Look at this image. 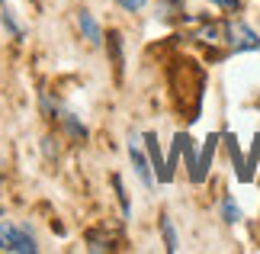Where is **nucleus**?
<instances>
[{"instance_id": "nucleus-1", "label": "nucleus", "mask_w": 260, "mask_h": 254, "mask_svg": "<svg viewBox=\"0 0 260 254\" xmlns=\"http://www.w3.org/2000/svg\"><path fill=\"white\" fill-rule=\"evenodd\" d=\"M0 251H10V254H36V235L29 225H13V222H4L0 225Z\"/></svg>"}, {"instance_id": "nucleus-2", "label": "nucleus", "mask_w": 260, "mask_h": 254, "mask_svg": "<svg viewBox=\"0 0 260 254\" xmlns=\"http://www.w3.org/2000/svg\"><path fill=\"white\" fill-rule=\"evenodd\" d=\"M225 29H228V48H232V52H251V48H260L257 33L247 23H241V19L225 23Z\"/></svg>"}, {"instance_id": "nucleus-3", "label": "nucleus", "mask_w": 260, "mask_h": 254, "mask_svg": "<svg viewBox=\"0 0 260 254\" xmlns=\"http://www.w3.org/2000/svg\"><path fill=\"white\" fill-rule=\"evenodd\" d=\"M128 158H132V167H135V174H138V180L148 187V190H154V184H157V177H154V167H151V161H148V155L142 151V145H138V138H132L128 142Z\"/></svg>"}, {"instance_id": "nucleus-4", "label": "nucleus", "mask_w": 260, "mask_h": 254, "mask_svg": "<svg viewBox=\"0 0 260 254\" xmlns=\"http://www.w3.org/2000/svg\"><path fill=\"white\" fill-rule=\"evenodd\" d=\"M193 39L203 42V45H222V48H228V29H225V23H203V26H196Z\"/></svg>"}, {"instance_id": "nucleus-5", "label": "nucleus", "mask_w": 260, "mask_h": 254, "mask_svg": "<svg viewBox=\"0 0 260 254\" xmlns=\"http://www.w3.org/2000/svg\"><path fill=\"white\" fill-rule=\"evenodd\" d=\"M77 29H81V36L87 39L90 45H100V42H103V33H100V26H96V19H93L90 10H81V13H77Z\"/></svg>"}, {"instance_id": "nucleus-6", "label": "nucleus", "mask_w": 260, "mask_h": 254, "mask_svg": "<svg viewBox=\"0 0 260 254\" xmlns=\"http://www.w3.org/2000/svg\"><path fill=\"white\" fill-rule=\"evenodd\" d=\"M58 123L64 126V132H68L74 142H87V126H81V119H77L74 113H68V109H58Z\"/></svg>"}, {"instance_id": "nucleus-7", "label": "nucleus", "mask_w": 260, "mask_h": 254, "mask_svg": "<svg viewBox=\"0 0 260 254\" xmlns=\"http://www.w3.org/2000/svg\"><path fill=\"white\" fill-rule=\"evenodd\" d=\"M225 145H228V155H232V164H235V174H238V180L251 184V174H247V161L241 158V148H238L235 135H225Z\"/></svg>"}, {"instance_id": "nucleus-8", "label": "nucleus", "mask_w": 260, "mask_h": 254, "mask_svg": "<svg viewBox=\"0 0 260 254\" xmlns=\"http://www.w3.org/2000/svg\"><path fill=\"white\" fill-rule=\"evenodd\" d=\"M183 164H186V174H189V180L193 184H199V155H196V145H193V138L189 135H183Z\"/></svg>"}, {"instance_id": "nucleus-9", "label": "nucleus", "mask_w": 260, "mask_h": 254, "mask_svg": "<svg viewBox=\"0 0 260 254\" xmlns=\"http://www.w3.org/2000/svg\"><path fill=\"white\" fill-rule=\"evenodd\" d=\"M183 135H186V132H177V135H174V145H171V151H167V161H164V184H171V180H174V167H177L180 155H183Z\"/></svg>"}, {"instance_id": "nucleus-10", "label": "nucleus", "mask_w": 260, "mask_h": 254, "mask_svg": "<svg viewBox=\"0 0 260 254\" xmlns=\"http://www.w3.org/2000/svg\"><path fill=\"white\" fill-rule=\"evenodd\" d=\"M145 145H148V155H151L154 177L164 184V158H161V145H157V135H154V132H148V135H145Z\"/></svg>"}, {"instance_id": "nucleus-11", "label": "nucleus", "mask_w": 260, "mask_h": 254, "mask_svg": "<svg viewBox=\"0 0 260 254\" xmlns=\"http://www.w3.org/2000/svg\"><path fill=\"white\" fill-rule=\"evenodd\" d=\"M215 145H218V135H209L203 151H199V184L209 177V164H212V155H215Z\"/></svg>"}, {"instance_id": "nucleus-12", "label": "nucleus", "mask_w": 260, "mask_h": 254, "mask_svg": "<svg viewBox=\"0 0 260 254\" xmlns=\"http://www.w3.org/2000/svg\"><path fill=\"white\" fill-rule=\"evenodd\" d=\"M87 251H116V235H100V232H87Z\"/></svg>"}, {"instance_id": "nucleus-13", "label": "nucleus", "mask_w": 260, "mask_h": 254, "mask_svg": "<svg viewBox=\"0 0 260 254\" xmlns=\"http://www.w3.org/2000/svg\"><path fill=\"white\" fill-rule=\"evenodd\" d=\"M161 235H164V248H167V251H177V248H180V245H177V232H174L171 216H161Z\"/></svg>"}, {"instance_id": "nucleus-14", "label": "nucleus", "mask_w": 260, "mask_h": 254, "mask_svg": "<svg viewBox=\"0 0 260 254\" xmlns=\"http://www.w3.org/2000/svg\"><path fill=\"white\" fill-rule=\"evenodd\" d=\"M113 187H116V200H119V206H122V216L128 219L132 206H128V193H125V184H122V177H119V174H113Z\"/></svg>"}, {"instance_id": "nucleus-15", "label": "nucleus", "mask_w": 260, "mask_h": 254, "mask_svg": "<svg viewBox=\"0 0 260 254\" xmlns=\"http://www.w3.org/2000/svg\"><path fill=\"white\" fill-rule=\"evenodd\" d=\"M109 58H113L116 68H122V36H119V33L109 36Z\"/></svg>"}, {"instance_id": "nucleus-16", "label": "nucleus", "mask_w": 260, "mask_h": 254, "mask_svg": "<svg viewBox=\"0 0 260 254\" xmlns=\"http://www.w3.org/2000/svg\"><path fill=\"white\" fill-rule=\"evenodd\" d=\"M222 219L225 222H238V219H241V209H238V203L232 196H222Z\"/></svg>"}, {"instance_id": "nucleus-17", "label": "nucleus", "mask_w": 260, "mask_h": 254, "mask_svg": "<svg viewBox=\"0 0 260 254\" xmlns=\"http://www.w3.org/2000/svg\"><path fill=\"white\" fill-rule=\"evenodd\" d=\"M212 7H218L222 13H238L241 10V0H209Z\"/></svg>"}, {"instance_id": "nucleus-18", "label": "nucleus", "mask_w": 260, "mask_h": 254, "mask_svg": "<svg viewBox=\"0 0 260 254\" xmlns=\"http://www.w3.org/2000/svg\"><path fill=\"white\" fill-rule=\"evenodd\" d=\"M116 4L122 7V10H128V13H138V10L148 4V0H116Z\"/></svg>"}, {"instance_id": "nucleus-19", "label": "nucleus", "mask_w": 260, "mask_h": 254, "mask_svg": "<svg viewBox=\"0 0 260 254\" xmlns=\"http://www.w3.org/2000/svg\"><path fill=\"white\" fill-rule=\"evenodd\" d=\"M0 7H4V0H0Z\"/></svg>"}]
</instances>
